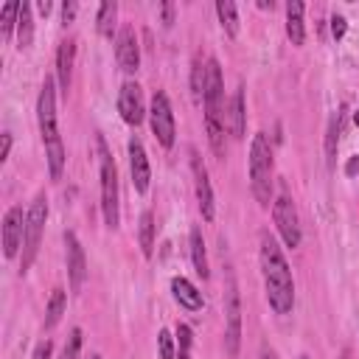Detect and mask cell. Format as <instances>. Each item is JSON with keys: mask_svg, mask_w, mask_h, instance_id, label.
I'll use <instances>...</instances> for the list:
<instances>
[{"mask_svg": "<svg viewBox=\"0 0 359 359\" xmlns=\"http://www.w3.org/2000/svg\"><path fill=\"white\" fill-rule=\"evenodd\" d=\"M261 272H264V289H266V303L275 314H289L294 309V280L292 269L286 264V255L280 244L264 230L261 233Z\"/></svg>", "mask_w": 359, "mask_h": 359, "instance_id": "1", "label": "cell"}, {"mask_svg": "<svg viewBox=\"0 0 359 359\" xmlns=\"http://www.w3.org/2000/svg\"><path fill=\"white\" fill-rule=\"evenodd\" d=\"M272 143L264 132H255L250 143V188L261 208L272 205Z\"/></svg>", "mask_w": 359, "mask_h": 359, "instance_id": "2", "label": "cell"}, {"mask_svg": "<svg viewBox=\"0 0 359 359\" xmlns=\"http://www.w3.org/2000/svg\"><path fill=\"white\" fill-rule=\"evenodd\" d=\"M95 149H98V177H101V216L109 230L118 227L121 210H118V168L115 160L107 149L104 135H95Z\"/></svg>", "mask_w": 359, "mask_h": 359, "instance_id": "3", "label": "cell"}, {"mask_svg": "<svg viewBox=\"0 0 359 359\" xmlns=\"http://www.w3.org/2000/svg\"><path fill=\"white\" fill-rule=\"evenodd\" d=\"M241 351V294L233 266H224V353L236 359Z\"/></svg>", "mask_w": 359, "mask_h": 359, "instance_id": "4", "label": "cell"}, {"mask_svg": "<svg viewBox=\"0 0 359 359\" xmlns=\"http://www.w3.org/2000/svg\"><path fill=\"white\" fill-rule=\"evenodd\" d=\"M45 222H48V196L45 191H39L34 196V202L25 210V236H22V255H20V275H25L31 269V264L36 261L39 252V241L45 233Z\"/></svg>", "mask_w": 359, "mask_h": 359, "instance_id": "5", "label": "cell"}, {"mask_svg": "<svg viewBox=\"0 0 359 359\" xmlns=\"http://www.w3.org/2000/svg\"><path fill=\"white\" fill-rule=\"evenodd\" d=\"M272 222L283 238L286 247H300L303 241V233H300V216H297V208L292 202V196L286 191H280L275 199H272Z\"/></svg>", "mask_w": 359, "mask_h": 359, "instance_id": "6", "label": "cell"}, {"mask_svg": "<svg viewBox=\"0 0 359 359\" xmlns=\"http://www.w3.org/2000/svg\"><path fill=\"white\" fill-rule=\"evenodd\" d=\"M149 123H151V132L157 137V143L163 149H171L174 146V137H177V123H174V112H171V101L163 90H154L151 95V107H149Z\"/></svg>", "mask_w": 359, "mask_h": 359, "instance_id": "7", "label": "cell"}, {"mask_svg": "<svg viewBox=\"0 0 359 359\" xmlns=\"http://www.w3.org/2000/svg\"><path fill=\"white\" fill-rule=\"evenodd\" d=\"M36 121H39V135L42 143L62 140L59 137V123H56V84L50 76H45L39 98H36Z\"/></svg>", "mask_w": 359, "mask_h": 359, "instance_id": "8", "label": "cell"}, {"mask_svg": "<svg viewBox=\"0 0 359 359\" xmlns=\"http://www.w3.org/2000/svg\"><path fill=\"white\" fill-rule=\"evenodd\" d=\"M191 171H194V188H196V202H199V213L205 222H213L216 216V199H213V188L208 180V168L202 163V157L196 154V149H191Z\"/></svg>", "mask_w": 359, "mask_h": 359, "instance_id": "9", "label": "cell"}, {"mask_svg": "<svg viewBox=\"0 0 359 359\" xmlns=\"http://www.w3.org/2000/svg\"><path fill=\"white\" fill-rule=\"evenodd\" d=\"M118 112L129 126L143 123V118L149 115L146 104H143V90H140L137 81H123L121 84V90H118Z\"/></svg>", "mask_w": 359, "mask_h": 359, "instance_id": "10", "label": "cell"}, {"mask_svg": "<svg viewBox=\"0 0 359 359\" xmlns=\"http://www.w3.org/2000/svg\"><path fill=\"white\" fill-rule=\"evenodd\" d=\"M65 261H67L70 289L79 292L84 286V278H87V258H84V247L73 230H65Z\"/></svg>", "mask_w": 359, "mask_h": 359, "instance_id": "11", "label": "cell"}, {"mask_svg": "<svg viewBox=\"0 0 359 359\" xmlns=\"http://www.w3.org/2000/svg\"><path fill=\"white\" fill-rule=\"evenodd\" d=\"M115 59L123 73H137L140 67V45L132 25H121L115 34Z\"/></svg>", "mask_w": 359, "mask_h": 359, "instance_id": "12", "label": "cell"}, {"mask_svg": "<svg viewBox=\"0 0 359 359\" xmlns=\"http://www.w3.org/2000/svg\"><path fill=\"white\" fill-rule=\"evenodd\" d=\"M22 236H25V213H22V205H11L6 213H3V255L6 258H14L20 244H22Z\"/></svg>", "mask_w": 359, "mask_h": 359, "instance_id": "13", "label": "cell"}, {"mask_svg": "<svg viewBox=\"0 0 359 359\" xmlns=\"http://www.w3.org/2000/svg\"><path fill=\"white\" fill-rule=\"evenodd\" d=\"M129 171H132V185L137 194L149 191V180H151V168H149V157L146 149L140 143V137H129Z\"/></svg>", "mask_w": 359, "mask_h": 359, "instance_id": "14", "label": "cell"}, {"mask_svg": "<svg viewBox=\"0 0 359 359\" xmlns=\"http://www.w3.org/2000/svg\"><path fill=\"white\" fill-rule=\"evenodd\" d=\"M73 65H76V39L67 36L56 48V81H59V90L65 95H67V87L73 79Z\"/></svg>", "mask_w": 359, "mask_h": 359, "instance_id": "15", "label": "cell"}, {"mask_svg": "<svg viewBox=\"0 0 359 359\" xmlns=\"http://www.w3.org/2000/svg\"><path fill=\"white\" fill-rule=\"evenodd\" d=\"M224 123L230 126L233 137H244L247 135V109H244V87L233 90L230 101H227V112H224Z\"/></svg>", "mask_w": 359, "mask_h": 359, "instance_id": "16", "label": "cell"}, {"mask_svg": "<svg viewBox=\"0 0 359 359\" xmlns=\"http://www.w3.org/2000/svg\"><path fill=\"white\" fill-rule=\"evenodd\" d=\"M171 292H174V300L185 309V311H199L202 309V292L182 275L171 278Z\"/></svg>", "mask_w": 359, "mask_h": 359, "instance_id": "17", "label": "cell"}, {"mask_svg": "<svg viewBox=\"0 0 359 359\" xmlns=\"http://www.w3.org/2000/svg\"><path fill=\"white\" fill-rule=\"evenodd\" d=\"M303 11H306V6H303L300 0H289V3H286V36H289L292 45H303V42H306Z\"/></svg>", "mask_w": 359, "mask_h": 359, "instance_id": "18", "label": "cell"}, {"mask_svg": "<svg viewBox=\"0 0 359 359\" xmlns=\"http://www.w3.org/2000/svg\"><path fill=\"white\" fill-rule=\"evenodd\" d=\"M188 247H191V261H194V269L202 280L210 278V269H208V250H205V238H202V230L199 227H191L188 233Z\"/></svg>", "mask_w": 359, "mask_h": 359, "instance_id": "19", "label": "cell"}, {"mask_svg": "<svg viewBox=\"0 0 359 359\" xmlns=\"http://www.w3.org/2000/svg\"><path fill=\"white\" fill-rule=\"evenodd\" d=\"M154 213L151 210H143L140 213V222H137V241H140V252L143 258H151L154 255Z\"/></svg>", "mask_w": 359, "mask_h": 359, "instance_id": "20", "label": "cell"}, {"mask_svg": "<svg viewBox=\"0 0 359 359\" xmlns=\"http://www.w3.org/2000/svg\"><path fill=\"white\" fill-rule=\"evenodd\" d=\"M31 42H34V11H31V3H22L17 17V48L25 50L31 48Z\"/></svg>", "mask_w": 359, "mask_h": 359, "instance_id": "21", "label": "cell"}, {"mask_svg": "<svg viewBox=\"0 0 359 359\" xmlns=\"http://www.w3.org/2000/svg\"><path fill=\"white\" fill-rule=\"evenodd\" d=\"M65 309H67V292H65L62 286H56V289L50 292V297H48V306H45V320H42V325H45V328H53V325L62 320Z\"/></svg>", "mask_w": 359, "mask_h": 359, "instance_id": "22", "label": "cell"}, {"mask_svg": "<svg viewBox=\"0 0 359 359\" xmlns=\"http://www.w3.org/2000/svg\"><path fill=\"white\" fill-rule=\"evenodd\" d=\"M342 112H345V107L328 121V132H325V163H328V168H334V163H337V146H339V132H342Z\"/></svg>", "mask_w": 359, "mask_h": 359, "instance_id": "23", "label": "cell"}, {"mask_svg": "<svg viewBox=\"0 0 359 359\" xmlns=\"http://www.w3.org/2000/svg\"><path fill=\"white\" fill-rule=\"evenodd\" d=\"M115 20H118V3L115 0H104L98 6V14H95V28L101 36H112L115 34Z\"/></svg>", "mask_w": 359, "mask_h": 359, "instance_id": "24", "label": "cell"}, {"mask_svg": "<svg viewBox=\"0 0 359 359\" xmlns=\"http://www.w3.org/2000/svg\"><path fill=\"white\" fill-rule=\"evenodd\" d=\"M216 14H219V22H222V31L227 36H238V8H236V3L233 0H219Z\"/></svg>", "mask_w": 359, "mask_h": 359, "instance_id": "25", "label": "cell"}, {"mask_svg": "<svg viewBox=\"0 0 359 359\" xmlns=\"http://www.w3.org/2000/svg\"><path fill=\"white\" fill-rule=\"evenodd\" d=\"M45 157H48V174H50V180H59L62 171H65V143L62 140L45 143Z\"/></svg>", "mask_w": 359, "mask_h": 359, "instance_id": "26", "label": "cell"}, {"mask_svg": "<svg viewBox=\"0 0 359 359\" xmlns=\"http://www.w3.org/2000/svg\"><path fill=\"white\" fill-rule=\"evenodd\" d=\"M205 79H208V59L196 56L194 65H191V95H194V101H202V95H205Z\"/></svg>", "mask_w": 359, "mask_h": 359, "instance_id": "27", "label": "cell"}, {"mask_svg": "<svg viewBox=\"0 0 359 359\" xmlns=\"http://www.w3.org/2000/svg\"><path fill=\"white\" fill-rule=\"evenodd\" d=\"M20 6H22V3H17V0H8V3L3 6V11H0V36H3V39H11V31L17 28Z\"/></svg>", "mask_w": 359, "mask_h": 359, "instance_id": "28", "label": "cell"}, {"mask_svg": "<svg viewBox=\"0 0 359 359\" xmlns=\"http://www.w3.org/2000/svg\"><path fill=\"white\" fill-rule=\"evenodd\" d=\"M81 356V328H70L67 339H65V348H62V356L59 359H79Z\"/></svg>", "mask_w": 359, "mask_h": 359, "instance_id": "29", "label": "cell"}, {"mask_svg": "<svg viewBox=\"0 0 359 359\" xmlns=\"http://www.w3.org/2000/svg\"><path fill=\"white\" fill-rule=\"evenodd\" d=\"M177 345H180L177 359H191V345H194V331H191V325H185V323L177 325Z\"/></svg>", "mask_w": 359, "mask_h": 359, "instance_id": "30", "label": "cell"}, {"mask_svg": "<svg viewBox=\"0 0 359 359\" xmlns=\"http://www.w3.org/2000/svg\"><path fill=\"white\" fill-rule=\"evenodd\" d=\"M157 351H160V359H177L174 337H171L168 328H160V334H157Z\"/></svg>", "mask_w": 359, "mask_h": 359, "instance_id": "31", "label": "cell"}, {"mask_svg": "<svg viewBox=\"0 0 359 359\" xmlns=\"http://www.w3.org/2000/svg\"><path fill=\"white\" fill-rule=\"evenodd\" d=\"M345 31H348V20L342 14H334L331 17V34H334V39H342Z\"/></svg>", "mask_w": 359, "mask_h": 359, "instance_id": "32", "label": "cell"}, {"mask_svg": "<svg viewBox=\"0 0 359 359\" xmlns=\"http://www.w3.org/2000/svg\"><path fill=\"white\" fill-rule=\"evenodd\" d=\"M34 359H53V342L50 339H39L34 348Z\"/></svg>", "mask_w": 359, "mask_h": 359, "instance_id": "33", "label": "cell"}, {"mask_svg": "<svg viewBox=\"0 0 359 359\" xmlns=\"http://www.w3.org/2000/svg\"><path fill=\"white\" fill-rule=\"evenodd\" d=\"M76 11H79V3H76V0H67V3H62V22H65V25H67V22H73Z\"/></svg>", "mask_w": 359, "mask_h": 359, "instance_id": "34", "label": "cell"}, {"mask_svg": "<svg viewBox=\"0 0 359 359\" xmlns=\"http://www.w3.org/2000/svg\"><path fill=\"white\" fill-rule=\"evenodd\" d=\"M160 17H163V25L168 28V25H174V3H160Z\"/></svg>", "mask_w": 359, "mask_h": 359, "instance_id": "35", "label": "cell"}, {"mask_svg": "<svg viewBox=\"0 0 359 359\" xmlns=\"http://www.w3.org/2000/svg\"><path fill=\"white\" fill-rule=\"evenodd\" d=\"M11 154V132H3V149H0V163H6Z\"/></svg>", "mask_w": 359, "mask_h": 359, "instance_id": "36", "label": "cell"}, {"mask_svg": "<svg viewBox=\"0 0 359 359\" xmlns=\"http://www.w3.org/2000/svg\"><path fill=\"white\" fill-rule=\"evenodd\" d=\"M356 171H359V154H351V157H348V163H345V174H348V177H353Z\"/></svg>", "mask_w": 359, "mask_h": 359, "instance_id": "37", "label": "cell"}, {"mask_svg": "<svg viewBox=\"0 0 359 359\" xmlns=\"http://www.w3.org/2000/svg\"><path fill=\"white\" fill-rule=\"evenodd\" d=\"M36 8H39V14H45V17H48V14H50V8H53V3H50V0H39V3H36Z\"/></svg>", "mask_w": 359, "mask_h": 359, "instance_id": "38", "label": "cell"}, {"mask_svg": "<svg viewBox=\"0 0 359 359\" xmlns=\"http://www.w3.org/2000/svg\"><path fill=\"white\" fill-rule=\"evenodd\" d=\"M261 359H278V353H275L269 345H264V348H261Z\"/></svg>", "mask_w": 359, "mask_h": 359, "instance_id": "39", "label": "cell"}, {"mask_svg": "<svg viewBox=\"0 0 359 359\" xmlns=\"http://www.w3.org/2000/svg\"><path fill=\"white\" fill-rule=\"evenodd\" d=\"M339 359H353V351H351V348H342V353H339Z\"/></svg>", "mask_w": 359, "mask_h": 359, "instance_id": "40", "label": "cell"}, {"mask_svg": "<svg viewBox=\"0 0 359 359\" xmlns=\"http://www.w3.org/2000/svg\"><path fill=\"white\" fill-rule=\"evenodd\" d=\"M353 123H356V126H359V109H356V112H353Z\"/></svg>", "mask_w": 359, "mask_h": 359, "instance_id": "41", "label": "cell"}, {"mask_svg": "<svg viewBox=\"0 0 359 359\" xmlns=\"http://www.w3.org/2000/svg\"><path fill=\"white\" fill-rule=\"evenodd\" d=\"M90 359H101V356H98V353H90Z\"/></svg>", "mask_w": 359, "mask_h": 359, "instance_id": "42", "label": "cell"}, {"mask_svg": "<svg viewBox=\"0 0 359 359\" xmlns=\"http://www.w3.org/2000/svg\"><path fill=\"white\" fill-rule=\"evenodd\" d=\"M300 359H309V356H306V353H303V356H300Z\"/></svg>", "mask_w": 359, "mask_h": 359, "instance_id": "43", "label": "cell"}]
</instances>
